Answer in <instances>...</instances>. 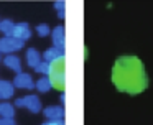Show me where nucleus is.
Wrapping results in <instances>:
<instances>
[{
	"label": "nucleus",
	"mask_w": 153,
	"mask_h": 125,
	"mask_svg": "<svg viewBox=\"0 0 153 125\" xmlns=\"http://www.w3.org/2000/svg\"><path fill=\"white\" fill-rule=\"evenodd\" d=\"M15 105H17V107L28 109V110L33 112V114H38V112L41 110V100L38 99V95H33V94L17 99V100H15Z\"/></svg>",
	"instance_id": "3"
},
{
	"label": "nucleus",
	"mask_w": 153,
	"mask_h": 125,
	"mask_svg": "<svg viewBox=\"0 0 153 125\" xmlns=\"http://www.w3.org/2000/svg\"><path fill=\"white\" fill-rule=\"evenodd\" d=\"M13 86L18 87V89H33L35 82H33V79H31L30 74H27V72H20V74L15 76Z\"/></svg>",
	"instance_id": "6"
},
{
	"label": "nucleus",
	"mask_w": 153,
	"mask_h": 125,
	"mask_svg": "<svg viewBox=\"0 0 153 125\" xmlns=\"http://www.w3.org/2000/svg\"><path fill=\"white\" fill-rule=\"evenodd\" d=\"M13 28H15V23L12 20H0V31L4 33L5 36L13 35Z\"/></svg>",
	"instance_id": "15"
},
{
	"label": "nucleus",
	"mask_w": 153,
	"mask_h": 125,
	"mask_svg": "<svg viewBox=\"0 0 153 125\" xmlns=\"http://www.w3.org/2000/svg\"><path fill=\"white\" fill-rule=\"evenodd\" d=\"M51 39H53V45L54 48L64 51L66 48V31H64V26H56V28L51 31Z\"/></svg>",
	"instance_id": "5"
},
{
	"label": "nucleus",
	"mask_w": 153,
	"mask_h": 125,
	"mask_svg": "<svg viewBox=\"0 0 153 125\" xmlns=\"http://www.w3.org/2000/svg\"><path fill=\"white\" fill-rule=\"evenodd\" d=\"M61 56H64V51H61V49H58V48H50V49H46V51L43 53V58H45V61L46 62H53V61H56L58 58H61Z\"/></svg>",
	"instance_id": "12"
},
{
	"label": "nucleus",
	"mask_w": 153,
	"mask_h": 125,
	"mask_svg": "<svg viewBox=\"0 0 153 125\" xmlns=\"http://www.w3.org/2000/svg\"><path fill=\"white\" fill-rule=\"evenodd\" d=\"M0 125H15L13 118H2L0 117Z\"/></svg>",
	"instance_id": "18"
},
{
	"label": "nucleus",
	"mask_w": 153,
	"mask_h": 125,
	"mask_svg": "<svg viewBox=\"0 0 153 125\" xmlns=\"http://www.w3.org/2000/svg\"><path fill=\"white\" fill-rule=\"evenodd\" d=\"M43 125H64V120H50Z\"/></svg>",
	"instance_id": "19"
},
{
	"label": "nucleus",
	"mask_w": 153,
	"mask_h": 125,
	"mask_svg": "<svg viewBox=\"0 0 153 125\" xmlns=\"http://www.w3.org/2000/svg\"><path fill=\"white\" fill-rule=\"evenodd\" d=\"M13 38L20 39V41H27V39H30L31 36V28L28 26V23H17L13 28Z\"/></svg>",
	"instance_id": "7"
},
{
	"label": "nucleus",
	"mask_w": 153,
	"mask_h": 125,
	"mask_svg": "<svg viewBox=\"0 0 153 125\" xmlns=\"http://www.w3.org/2000/svg\"><path fill=\"white\" fill-rule=\"evenodd\" d=\"M15 86L12 84L10 81H4L0 79V99H10L13 95V91H15Z\"/></svg>",
	"instance_id": "10"
},
{
	"label": "nucleus",
	"mask_w": 153,
	"mask_h": 125,
	"mask_svg": "<svg viewBox=\"0 0 153 125\" xmlns=\"http://www.w3.org/2000/svg\"><path fill=\"white\" fill-rule=\"evenodd\" d=\"M0 115H2V118H13L15 107L10 102H2L0 104Z\"/></svg>",
	"instance_id": "13"
},
{
	"label": "nucleus",
	"mask_w": 153,
	"mask_h": 125,
	"mask_svg": "<svg viewBox=\"0 0 153 125\" xmlns=\"http://www.w3.org/2000/svg\"><path fill=\"white\" fill-rule=\"evenodd\" d=\"M61 102H63V104L66 102V94H61Z\"/></svg>",
	"instance_id": "21"
},
{
	"label": "nucleus",
	"mask_w": 153,
	"mask_h": 125,
	"mask_svg": "<svg viewBox=\"0 0 153 125\" xmlns=\"http://www.w3.org/2000/svg\"><path fill=\"white\" fill-rule=\"evenodd\" d=\"M112 82L120 92L137 95L148 86L143 62L137 56H120L112 69Z\"/></svg>",
	"instance_id": "1"
},
{
	"label": "nucleus",
	"mask_w": 153,
	"mask_h": 125,
	"mask_svg": "<svg viewBox=\"0 0 153 125\" xmlns=\"http://www.w3.org/2000/svg\"><path fill=\"white\" fill-rule=\"evenodd\" d=\"M27 62L28 66H31V68H36L38 64L41 62V54L38 53V49L35 48H30L27 51Z\"/></svg>",
	"instance_id": "11"
},
{
	"label": "nucleus",
	"mask_w": 153,
	"mask_h": 125,
	"mask_svg": "<svg viewBox=\"0 0 153 125\" xmlns=\"http://www.w3.org/2000/svg\"><path fill=\"white\" fill-rule=\"evenodd\" d=\"M45 117L50 118V120H63L64 117V109L61 105H50L43 110Z\"/></svg>",
	"instance_id": "8"
},
{
	"label": "nucleus",
	"mask_w": 153,
	"mask_h": 125,
	"mask_svg": "<svg viewBox=\"0 0 153 125\" xmlns=\"http://www.w3.org/2000/svg\"><path fill=\"white\" fill-rule=\"evenodd\" d=\"M64 62H66V59H64V56H61V58H58L56 61L50 62V71H48V77H50L51 84L54 86L56 89H64Z\"/></svg>",
	"instance_id": "2"
},
{
	"label": "nucleus",
	"mask_w": 153,
	"mask_h": 125,
	"mask_svg": "<svg viewBox=\"0 0 153 125\" xmlns=\"http://www.w3.org/2000/svg\"><path fill=\"white\" fill-rule=\"evenodd\" d=\"M36 33L40 36H48L51 33V30H50V26H48L46 23H41V25L36 26Z\"/></svg>",
	"instance_id": "16"
},
{
	"label": "nucleus",
	"mask_w": 153,
	"mask_h": 125,
	"mask_svg": "<svg viewBox=\"0 0 153 125\" xmlns=\"http://www.w3.org/2000/svg\"><path fill=\"white\" fill-rule=\"evenodd\" d=\"M22 48H23V41L13 38V36H4V38L0 39V53L12 54L13 51H18Z\"/></svg>",
	"instance_id": "4"
},
{
	"label": "nucleus",
	"mask_w": 153,
	"mask_h": 125,
	"mask_svg": "<svg viewBox=\"0 0 153 125\" xmlns=\"http://www.w3.org/2000/svg\"><path fill=\"white\" fill-rule=\"evenodd\" d=\"M5 66H7L8 69H12V71H15L17 74H20L22 72V61L18 56H13V54H7L4 59Z\"/></svg>",
	"instance_id": "9"
},
{
	"label": "nucleus",
	"mask_w": 153,
	"mask_h": 125,
	"mask_svg": "<svg viewBox=\"0 0 153 125\" xmlns=\"http://www.w3.org/2000/svg\"><path fill=\"white\" fill-rule=\"evenodd\" d=\"M36 72H41V74H46L48 76V71H50V62H46V61H41L40 64L36 66Z\"/></svg>",
	"instance_id": "17"
},
{
	"label": "nucleus",
	"mask_w": 153,
	"mask_h": 125,
	"mask_svg": "<svg viewBox=\"0 0 153 125\" xmlns=\"http://www.w3.org/2000/svg\"><path fill=\"white\" fill-rule=\"evenodd\" d=\"M51 86L53 84H51V81H50L48 76H43V77H40L36 82H35V87H36L40 92H48L51 89Z\"/></svg>",
	"instance_id": "14"
},
{
	"label": "nucleus",
	"mask_w": 153,
	"mask_h": 125,
	"mask_svg": "<svg viewBox=\"0 0 153 125\" xmlns=\"http://www.w3.org/2000/svg\"><path fill=\"white\" fill-rule=\"evenodd\" d=\"M54 5H56L58 12H59V10H64V7H66V3H64V2H56Z\"/></svg>",
	"instance_id": "20"
}]
</instances>
